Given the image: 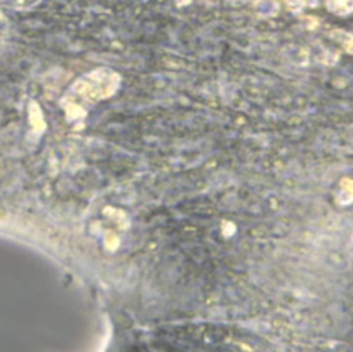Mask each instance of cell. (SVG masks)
Masks as SVG:
<instances>
[{"instance_id":"obj_1","label":"cell","mask_w":353,"mask_h":352,"mask_svg":"<svg viewBox=\"0 0 353 352\" xmlns=\"http://www.w3.org/2000/svg\"><path fill=\"white\" fill-rule=\"evenodd\" d=\"M120 84V75L110 69H95L81 76L73 86L72 94L84 102L101 101L110 97Z\"/></svg>"}]
</instances>
